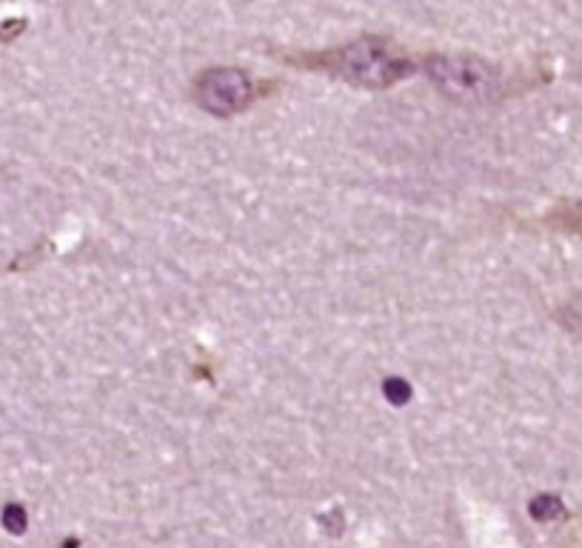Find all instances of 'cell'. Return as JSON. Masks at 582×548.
I'll return each mask as SVG.
<instances>
[{"label": "cell", "instance_id": "5b68a950", "mask_svg": "<svg viewBox=\"0 0 582 548\" xmlns=\"http://www.w3.org/2000/svg\"><path fill=\"white\" fill-rule=\"evenodd\" d=\"M3 529L12 531V535H23L27 531V509L18 502H9L3 509Z\"/></svg>", "mask_w": 582, "mask_h": 548}, {"label": "cell", "instance_id": "8992f818", "mask_svg": "<svg viewBox=\"0 0 582 548\" xmlns=\"http://www.w3.org/2000/svg\"><path fill=\"white\" fill-rule=\"evenodd\" d=\"M383 394H386L388 403L403 405V403H408V398H412V385H408L406 380L388 378L386 383H383Z\"/></svg>", "mask_w": 582, "mask_h": 548}, {"label": "cell", "instance_id": "3957f363", "mask_svg": "<svg viewBox=\"0 0 582 548\" xmlns=\"http://www.w3.org/2000/svg\"><path fill=\"white\" fill-rule=\"evenodd\" d=\"M251 80L240 69H209L197 78V104L215 118H229L249 104Z\"/></svg>", "mask_w": 582, "mask_h": 548}, {"label": "cell", "instance_id": "277c9868", "mask_svg": "<svg viewBox=\"0 0 582 548\" xmlns=\"http://www.w3.org/2000/svg\"><path fill=\"white\" fill-rule=\"evenodd\" d=\"M529 511H531V517H534V520L551 522V520H556V517L565 515V506H563V500H560V497L540 495V497H534V500H531Z\"/></svg>", "mask_w": 582, "mask_h": 548}, {"label": "cell", "instance_id": "7a4b0ae2", "mask_svg": "<svg viewBox=\"0 0 582 548\" xmlns=\"http://www.w3.org/2000/svg\"><path fill=\"white\" fill-rule=\"evenodd\" d=\"M334 69L352 84L366 86V89H383V86H392L394 80L403 78L408 72V63L394 58L383 43L357 40L352 46H343L341 52L334 55Z\"/></svg>", "mask_w": 582, "mask_h": 548}, {"label": "cell", "instance_id": "6da1fadb", "mask_svg": "<svg viewBox=\"0 0 582 548\" xmlns=\"http://www.w3.org/2000/svg\"><path fill=\"white\" fill-rule=\"evenodd\" d=\"M425 72L443 95L460 104H489L500 91L494 66L472 55H434L425 63Z\"/></svg>", "mask_w": 582, "mask_h": 548}]
</instances>
